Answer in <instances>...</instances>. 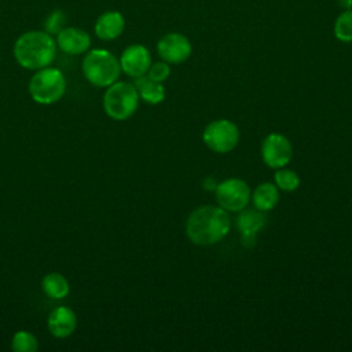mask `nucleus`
<instances>
[{
    "label": "nucleus",
    "instance_id": "1",
    "mask_svg": "<svg viewBox=\"0 0 352 352\" xmlns=\"http://www.w3.org/2000/svg\"><path fill=\"white\" fill-rule=\"evenodd\" d=\"M231 220L221 206L205 205L197 208L187 219L186 234L188 239L201 246L214 245L230 231Z\"/></svg>",
    "mask_w": 352,
    "mask_h": 352
},
{
    "label": "nucleus",
    "instance_id": "2",
    "mask_svg": "<svg viewBox=\"0 0 352 352\" xmlns=\"http://www.w3.org/2000/svg\"><path fill=\"white\" fill-rule=\"evenodd\" d=\"M12 51L19 66L28 70H40L54 62L56 41L44 30H29L16 38Z\"/></svg>",
    "mask_w": 352,
    "mask_h": 352
},
{
    "label": "nucleus",
    "instance_id": "3",
    "mask_svg": "<svg viewBox=\"0 0 352 352\" xmlns=\"http://www.w3.org/2000/svg\"><path fill=\"white\" fill-rule=\"evenodd\" d=\"M82 73L92 85L109 87L120 77V60L107 50H91L82 59Z\"/></svg>",
    "mask_w": 352,
    "mask_h": 352
},
{
    "label": "nucleus",
    "instance_id": "4",
    "mask_svg": "<svg viewBox=\"0 0 352 352\" xmlns=\"http://www.w3.org/2000/svg\"><path fill=\"white\" fill-rule=\"evenodd\" d=\"M66 92V78L59 69L43 67L36 70L29 81V94L36 103L52 104Z\"/></svg>",
    "mask_w": 352,
    "mask_h": 352
},
{
    "label": "nucleus",
    "instance_id": "5",
    "mask_svg": "<svg viewBox=\"0 0 352 352\" xmlns=\"http://www.w3.org/2000/svg\"><path fill=\"white\" fill-rule=\"evenodd\" d=\"M138 104L139 94L131 82L116 81L107 87L103 95V109L106 114L116 121L129 118L136 111Z\"/></svg>",
    "mask_w": 352,
    "mask_h": 352
},
{
    "label": "nucleus",
    "instance_id": "6",
    "mask_svg": "<svg viewBox=\"0 0 352 352\" xmlns=\"http://www.w3.org/2000/svg\"><path fill=\"white\" fill-rule=\"evenodd\" d=\"M202 138L212 151L224 154L236 147L239 142V129L228 120H216L206 125Z\"/></svg>",
    "mask_w": 352,
    "mask_h": 352
},
{
    "label": "nucleus",
    "instance_id": "7",
    "mask_svg": "<svg viewBox=\"0 0 352 352\" xmlns=\"http://www.w3.org/2000/svg\"><path fill=\"white\" fill-rule=\"evenodd\" d=\"M219 205L230 212H241L250 201V188L241 179H228L216 186Z\"/></svg>",
    "mask_w": 352,
    "mask_h": 352
},
{
    "label": "nucleus",
    "instance_id": "8",
    "mask_svg": "<svg viewBox=\"0 0 352 352\" xmlns=\"http://www.w3.org/2000/svg\"><path fill=\"white\" fill-rule=\"evenodd\" d=\"M261 157L270 168H283L293 157V147L280 133H270L261 144Z\"/></svg>",
    "mask_w": 352,
    "mask_h": 352
},
{
    "label": "nucleus",
    "instance_id": "9",
    "mask_svg": "<svg viewBox=\"0 0 352 352\" xmlns=\"http://www.w3.org/2000/svg\"><path fill=\"white\" fill-rule=\"evenodd\" d=\"M158 55L166 63H182L187 60L192 52L190 40L182 33H168L157 43Z\"/></svg>",
    "mask_w": 352,
    "mask_h": 352
},
{
    "label": "nucleus",
    "instance_id": "10",
    "mask_svg": "<svg viewBox=\"0 0 352 352\" xmlns=\"http://www.w3.org/2000/svg\"><path fill=\"white\" fill-rule=\"evenodd\" d=\"M121 70L129 77H140L147 74L151 66V55L142 44L128 45L120 58Z\"/></svg>",
    "mask_w": 352,
    "mask_h": 352
},
{
    "label": "nucleus",
    "instance_id": "11",
    "mask_svg": "<svg viewBox=\"0 0 352 352\" xmlns=\"http://www.w3.org/2000/svg\"><path fill=\"white\" fill-rule=\"evenodd\" d=\"M267 217L258 209H242L238 219L236 226L241 232V241L245 248H252L254 245L256 236L258 231L265 226Z\"/></svg>",
    "mask_w": 352,
    "mask_h": 352
},
{
    "label": "nucleus",
    "instance_id": "12",
    "mask_svg": "<svg viewBox=\"0 0 352 352\" xmlns=\"http://www.w3.org/2000/svg\"><path fill=\"white\" fill-rule=\"evenodd\" d=\"M56 47H59L65 54L80 55L89 50L91 37L80 28L65 26L56 34Z\"/></svg>",
    "mask_w": 352,
    "mask_h": 352
},
{
    "label": "nucleus",
    "instance_id": "13",
    "mask_svg": "<svg viewBox=\"0 0 352 352\" xmlns=\"http://www.w3.org/2000/svg\"><path fill=\"white\" fill-rule=\"evenodd\" d=\"M48 330L56 338H66L72 336L77 327V316L69 307L60 305L48 315Z\"/></svg>",
    "mask_w": 352,
    "mask_h": 352
},
{
    "label": "nucleus",
    "instance_id": "14",
    "mask_svg": "<svg viewBox=\"0 0 352 352\" xmlns=\"http://www.w3.org/2000/svg\"><path fill=\"white\" fill-rule=\"evenodd\" d=\"M95 34L104 41L116 40L125 29L124 15L118 11H106L100 14L95 22Z\"/></svg>",
    "mask_w": 352,
    "mask_h": 352
},
{
    "label": "nucleus",
    "instance_id": "15",
    "mask_svg": "<svg viewBox=\"0 0 352 352\" xmlns=\"http://www.w3.org/2000/svg\"><path fill=\"white\" fill-rule=\"evenodd\" d=\"M139 98H142L146 103L157 104L161 103L165 98V89L161 82L151 80L147 74L136 77L133 82Z\"/></svg>",
    "mask_w": 352,
    "mask_h": 352
},
{
    "label": "nucleus",
    "instance_id": "16",
    "mask_svg": "<svg viewBox=\"0 0 352 352\" xmlns=\"http://www.w3.org/2000/svg\"><path fill=\"white\" fill-rule=\"evenodd\" d=\"M253 205L256 209L261 212L271 210L276 206L279 201V191L278 187L272 183H263L256 187L253 191Z\"/></svg>",
    "mask_w": 352,
    "mask_h": 352
},
{
    "label": "nucleus",
    "instance_id": "17",
    "mask_svg": "<svg viewBox=\"0 0 352 352\" xmlns=\"http://www.w3.org/2000/svg\"><path fill=\"white\" fill-rule=\"evenodd\" d=\"M43 292L52 300H62L65 298L69 292V280L59 272H50L41 280Z\"/></svg>",
    "mask_w": 352,
    "mask_h": 352
},
{
    "label": "nucleus",
    "instance_id": "18",
    "mask_svg": "<svg viewBox=\"0 0 352 352\" xmlns=\"http://www.w3.org/2000/svg\"><path fill=\"white\" fill-rule=\"evenodd\" d=\"M334 36L341 43H352V8L344 10L334 22Z\"/></svg>",
    "mask_w": 352,
    "mask_h": 352
},
{
    "label": "nucleus",
    "instance_id": "19",
    "mask_svg": "<svg viewBox=\"0 0 352 352\" xmlns=\"http://www.w3.org/2000/svg\"><path fill=\"white\" fill-rule=\"evenodd\" d=\"M11 349L14 352H36L38 349V341L30 331L19 330L12 336Z\"/></svg>",
    "mask_w": 352,
    "mask_h": 352
},
{
    "label": "nucleus",
    "instance_id": "20",
    "mask_svg": "<svg viewBox=\"0 0 352 352\" xmlns=\"http://www.w3.org/2000/svg\"><path fill=\"white\" fill-rule=\"evenodd\" d=\"M275 183L276 187L283 191H294L300 186V177L294 170L279 168L275 173Z\"/></svg>",
    "mask_w": 352,
    "mask_h": 352
},
{
    "label": "nucleus",
    "instance_id": "21",
    "mask_svg": "<svg viewBox=\"0 0 352 352\" xmlns=\"http://www.w3.org/2000/svg\"><path fill=\"white\" fill-rule=\"evenodd\" d=\"M66 26V15L60 10H54L44 19V32L48 34H58Z\"/></svg>",
    "mask_w": 352,
    "mask_h": 352
},
{
    "label": "nucleus",
    "instance_id": "22",
    "mask_svg": "<svg viewBox=\"0 0 352 352\" xmlns=\"http://www.w3.org/2000/svg\"><path fill=\"white\" fill-rule=\"evenodd\" d=\"M170 74V67L169 65L164 60V62H155V63H151L148 72H147V76L154 80V81H158V82H162L165 81Z\"/></svg>",
    "mask_w": 352,
    "mask_h": 352
},
{
    "label": "nucleus",
    "instance_id": "23",
    "mask_svg": "<svg viewBox=\"0 0 352 352\" xmlns=\"http://www.w3.org/2000/svg\"><path fill=\"white\" fill-rule=\"evenodd\" d=\"M337 1H338V6L342 10H351L352 8V0H337Z\"/></svg>",
    "mask_w": 352,
    "mask_h": 352
}]
</instances>
